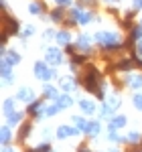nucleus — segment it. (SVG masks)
Returning <instances> with one entry per match:
<instances>
[{"label":"nucleus","mask_w":142,"mask_h":152,"mask_svg":"<svg viewBox=\"0 0 142 152\" xmlns=\"http://www.w3.org/2000/svg\"><path fill=\"white\" fill-rule=\"evenodd\" d=\"M77 4L83 6V8H87V10H91V8H97L100 0H77Z\"/></svg>","instance_id":"nucleus-37"},{"label":"nucleus","mask_w":142,"mask_h":152,"mask_svg":"<svg viewBox=\"0 0 142 152\" xmlns=\"http://www.w3.org/2000/svg\"><path fill=\"white\" fill-rule=\"evenodd\" d=\"M59 89L55 87V85H51V83H43V97L49 99V102H55L57 97H59Z\"/></svg>","instance_id":"nucleus-23"},{"label":"nucleus","mask_w":142,"mask_h":152,"mask_svg":"<svg viewBox=\"0 0 142 152\" xmlns=\"http://www.w3.org/2000/svg\"><path fill=\"white\" fill-rule=\"evenodd\" d=\"M14 79H16V75H14V71H12V69L2 73V85H4V87L12 85V83H14Z\"/></svg>","instance_id":"nucleus-34"},{"label":"nucleus","mask_w":142,"mask_h":152,"mask_svg":"<svg viewBox=\"0 0 142 152\" xmlns=\"http://www.w3.org/2000/svg\"><path fill=\"white\" fill-rule=\"evenodd\" d=\"M75 39H73V35H71V28H61V31H57V35H55V43L57 45H61V47L65 49L67 45H71Z\"/></svg>","instance_id":"nucleus-16"},{"label":"nucleus","mask_w":142,"mask_h":152,"mask_svg":"<svg viewBox=\"0 0 142 152\" xmlns=\"http://www.w3.org/2000/svg\"><path fill=\"white\" fill-rule=\"evenodd\" d=\"M108 152H120V150H118V148H110Z\"/></svg>","instance_id":"nucleus-51"},{"label":"nucleus","mask_w":142,"mask_h":152,"mask_svg":"<svg viewBox=\"0 0 142 152\" xmlns=\"http://www.w3.org/2000/svg\"><path fill=\"white\" fill-rule=\"evenodd\" d=\"M136 53L142 57V41H138V43H136Z\"/></svg>","instance_id":"nucleus-48"},{"label":"nucleus","mask_w":142,"mask_h":152,"mask_svg":"<svg viewBox=\"0 0 142 152\" xmlns=\"http://www.w3.org/2000/svg\"><path fill=\"white\" fill-rule=\"evenodd\" d=\"M83 134H85L87 138H97V136L102 134V124H100V120H89L87 126H85V130H83Z\"/></svg>","instance_id":"nucleus-18"},{"label":"nucleus","mask_w":142,"mask_h":152,"mask_svg":"<svg viewBox=\"0 0 142 152\" xmlns=\"http://www.w3.org/2000/svg\"><path fill=\"white\" fill-rule=\"evenodd\" d=\"M63 59H65V49L63 47H55V45L45 47V61H47L51 67L57 69L61 63H63Z\"/></svg>","instance_id":"nucleus-7"},{"label":"nucleus","mask_w":142,"mask_h":152,"mask_svg":"<svg viewBox=\"0 0 142 152\" xmlns=\"http://www.w3.org/2000/svg\"><path fill=\"white\" fill-rule=\"evenodd\" d=\"M75 152H94V150H91V148H89L85 142H81V144L77 146V150H75Z\"/></svg>","instance_id":"nucleus-45"},{"label":"nucleus","mask_w":142,"mask_h":152,"mask_svg":"<svg viewBox=\"0 0 142 152\" xmlns=\"http://www.w3.org/2000/svg\"><path fill=\"white\" fill-rule=\"evenodd\" d=\"M2 152H18L14 146H10V144H6V146H2Z\"/></svg>","instance_id":"nucleus-47"},{"label":"nucleus","mask_w":142,"mask_h":152,"mask_svg":"<svg viewBox=\"0 0 142 152\" xmlns=\"http://www.w3.org/2000/svg\"><path fill=\"white\" fill-rule=\"evenodd\" d=\"M14 97H16L18 102H23V104H31V102H35V99H37V94H35V89H33V87L23 85V87H18V89H16Z\"/></svg>","instance_id":"nucleus-12"},{"label":"nucleus","mask_w":142,"mask_h":152,"mask_svg":"<svg viewBox=\"0 0 142 152\" xmlns=\"http://www.w3.org/2000/svg\"><path fill=\"white\" fill-rule=\"evenodd\" d=\"M0 142H2V146H6V144L12 142V126H8L6 122H4V126L0 128Z\"/></svg>","instance_id":"nucleus-27"},{"label":"nucleus","mask_w":142,"mask_h":152,"mask_svg":"<svg viewBox=\"0 0 142 152\" xmlns=\"http://www.w3.org/2000/svg\"><path fill=\"white\" fill-rule=\"evenodd\" d=\"M31 134H33V122L31 120H24L23 124L18 126V132L14 136V142L16 144H26V140L31 138Z\"/></svg>","instance_id":"nucleus-9"},{"label":"nucleus","mask_w":142,"mask_h":152,"mask_svg":"<svg viewBox=\"0 0 142 152\" xmlns=\"http://www.w3.org/2000/svg\"><path fill=\"white\" fill-rule=\"evenodd\" d=\"M138 23H140V24H142V18H140V20H138Z\"/></svg>","instance_id":"nucleus-54"},{"label":"nucleus","mask_w":142,"mask_h":152,"mask_svg":"<svg viewBox=\"0 0 142 152\" xmlns=\"http://www.w3.org/2000/svg\"><path fill=\"white\" fill-rule=\"evenodd\" d=\"M16 97H4V102H2V114L4 116H8V114H12L14 110H16Z\"/></svg>","instance_id":"nucleus-29"},{"label":"nucleus","mask_w":142,"mask_h":152,"mask_svg":"<svg viewBox=\"0 0 142 152\" xmlns=\"http://www.w3.org/2000/svg\"><path fill=\"white\" fill-rule=\"evenodd\" d=\"M87 63H89V55L75 53V55H71V59H69V71H71V73H75L77 67H83V65H87Z\"/></svg>","instance_id":"nucleus-17"},{"label":"nucleus","mask_w":142,"mask_h":152,"mask_svg":"<svg viewBox=\"0 0 142 152\" xmlns=\"http://www.w3.org/2000/svg\"><path fill=\"white\" fill-rule=\"evenodd\" d=\"M106 138H108V142H112V144H124V136H120L118 128H114V126H110V124H108Z\"/></svg>","instance_id":"nucleus-24"},{"label":"nucleus","mask_w":142,"mask_h":152,"mask_svg":"<svg viewBox=\"0 0 142 152\" xmlns=\"http://www.w3.org/2000/svg\"><path fill=\"white\" fill-rule=\"evenodd\" d=\"M2 57H6L8 61H10V65L14 67V65H18L20 61H23V57H20V53L16 51V49H6V53H2Z\"/></svg>","instance_id":"nucleus-28"},{"label":"nucleus","mask_w":142,"mask_h":152,"mask_svg":"<svg viewBox=\"0 0 142 152\" xmlns=\"http://www.w3.org/2000/svg\"><path fill=\"white\" fill-rule=\"evenodd\" d=\"M29 12L33 16H43V14H47V6H45L43 0H35V2L29 4Z\"/></svg>","instance_id":"nucleus-22"},{"label":"nucleus","mask_w":142,"mask_h":152,"mask_svg":"<svg viewBox=\"0 0 142 152\" xmlns=\"http://www.w3.org/2000/svg\"><path fill=\"white\" fill-rule=\"evenodd\" d=\"M55 104H57V105L61 107V112H63V110H69L71 105H73V97H71V95L67 94V91H63V94H61L59 97L55 99Z\"/></svg>","instance_id":"nucleus-26"},{"label":"nucleus","mask_w":142,"mask_h":152,"mask_svg":"<svg viewBox=\"0 0 142 152\" xmlns=\"http://www.w3.org/2000/svg\"><path fill=\"white\" fill-rule=\"evenodd\" d=\"M124 144L126 146H140L142 144V132L140 130H130L124 136Z\"/></svg>","instance_id":"nucleus-21"},{"label":"nucleus","mask_w":142,"mask_h":152,"mask_svg":"<svg viewBox=\"0 0 142 152\" xmlns=\"http://www.w3.org/2000/svg\"><path fill=\"white\" fill-rule=\"evenodd\" d=\"M130 152H142V150H130Z\"/></svg>","instance_id":"nucleus-53"},{"label":"nucleus","mask_w":142,"mask_h":152,"mask_svg":"<svg viewBox=\"0 0 142 152\" xmlns=\"http://www.w3.org/2000/svg\"><path fill=\"white\" fill-rule=\"evenodd\" d=\"M33 73H35L37 79L43 81V83H49V81H53V79L57 77V69L51 67L45 59H43V61H37L35 65H33Z\"/></svg>","instance_id":"nucleus-4"},{"label":"nucleus","mask_w":142,"mask_h":152,"mask_svg":"<svg viewBox=\"0 0 142 152\" xmlns=\"http://www.w3.org/2000/svg\"><path fill=\"white\" fill-rule=\"evenodd\" d=\"M33 152H53V146H51V142H41V144H37L33 146Z\"/></svg>","instance_id":"nucleus-35"},{"label":"nucleus","mask_w":142,"mask_h":152,"mask_svg":"<svg viewBox=\"0 0 142 152\" xmlns=\"http://www.w3.org/2000/svg\"><path fill=\"white\" fill-rule=\"evenodd\" d=\"M132 8L134 10H142V0H132Z\"/></svg>","instance_id":"nucleus-46"},{"label":"nucleus","mask_w":142,"mask_h":152,"mask_svg":"<svg viewBox=\"0 0 142 152\" xmlns=\"http://www.w3.org/2000/svg\"><path fill=\"white\" fill-rule=\"evenodd\" d=\"M120 105H122V97H120L116 91H114V94H110L106 99L102 102V105H100V118L110 122L112 118L116 116V112L120 110Z\"/></svg>","instance_id":"nucleus-3"},{"label":"nucleus","mask_w":142,"mask_h":152,"mask_svg":"<svg viewBox=\"0 0 142 152\" xmlns=\"http://www.w3.org/2000/svg\"><path fill=\"white\" fill-rule=\"evenodd\" d=\"M65 53H67V55H75V53H79V51H77V47H75V43H71V45H67V47H65Z\"/></svg>","instance_id":"nucleus-41"},{"label":"nucleus","mask_w":142,"mask_h":152,"mask_svg":"<svg viewBox=\"0 0 142 152\" xmlns=\"http://www.w3.org/2000/svg\"><path fill=\"white\" fill-rule=\"evenodd\" d=\"M75 43V47H77V51L79 53H83V55H94L95 53V49H94V43H95V39L94 35H89V33H79L77 35V39L73 41Z\"/></svg>","instance_id":"nucleus-5"},{"label":"nucleus","mask_w":142,"mask_h":152,"mask_svg":"<svg viewBox=\"0 0 142 152\" xmlns=\"http://www.w3.org/2000/svg\"><path fill=\"white\" fill-rule=\"evenodd\" d=\"M132 69H134L132 57H122V59H118L116 63H112V65L108 67V71H118V73H130Z\"/></svg>","instance_id":"nucleus-11"},{"label":"nucleus","mask_w":142,"mask_h":152,"mask_svg":"<svg viewBox=\"0 0 142 152\" xmlns=\"http://www.w3.org/2000/svg\"><path fill=\"white\" fill-rule=\"evenodd\" d=\"M23 152H33V148H24V150Z\"/></svg>","instance_id":"nucleus-52"},{"label":"nucleus","mask_w":142,"mask_h":152,"mask_svg":"<svg viewBox=\"0 0 142 152\" xmlns=\"http://www.w3.org/2000/svg\"><path fill=\"white\" fill-rule=\"evenodd\" d=\"M77 81H79V85H83V89H85L87 94L95 95L100 91L102 83H104V77H102V71L97 69L94 63H87L85 69H83V73L77 75Z\"/></svg>","instance_id":"nucleus-2"},{"label":"nucleus","mask_w":142,"mask_h":152,"mask_svg":"<svg viewBox=\"0 0 142 152\" xmlns=\"http://www.w3.org/2000/svg\"><path fill=\"white\" fill-rule=\"evenodd\" d=\"M2 23H4V31L2 33H6V35H10V37H18L20 35V23L14 18V16H10L8 12H4V16H2Z\"/></svg>","instance_id":"nucleus-8"},{"label":"nucleus","mask_w":142,"mask_h":152,"mask_svg":"<svg viewBox=\"0 0 142 152\" xmlns=\"http://www.w3.org/2000/svg\"><path fill=\"white\" fill-rule=\"evenodd\" d=\"M104 2H106V4H108V6H114V4H118V2H120V0H104Z\"/></svg>","instance_id":"nucleus-49"},{"label":"nucleus","mask_w":142,"mask_h":152,"mask_svg":"<svg viewBox=\"0 0 142 152\" xmlns=\"http://www.w3.org/2000/svg\"><path fill=\"white\" fill-rule=\"evenodd\" d=\"M41 138L43 140H51V128H43V132H41Z\"/></svg>","instance_id":"nucleus-44"},{"label":"nucleus","mask_w":142,"mask_h":152,"mask_svg":"<svg viewBox=\"0 0 142 152\" xmlns=\"http://www.w3.org/2000/svg\"><path fill=\"white\" fill-rule=\"evenodd\" d=\"M132 104H134V107H136L138 112H142V89L134 94V97H132Z\"/></svg>","instance_id":"nucleus-38"},{"label":"nucleus","mask_w":142,"mask_h":152,"mask_svg":"<svg viewBox=\"0 0 142 152\" xmlns=\"http://www.w3.org/2000/svg\"><path fill=\"white\" fill-rule=\"evenodd\" d=\"M45 107H47V104H45V97H37L35 102H31V104H26V116L31 118V120H37V122H41L43 118L47 116L45 114Z\"/></svg>","instance_id":"nucleus-6"},{"label":"nucleus","mask_w":142,"mask_h":152,"mask_svg":"<svg viewBox=\"0 0 142 152\" xmlns=\"http://www.w3.org/2000/svg\"><path fill=\"white\" fill-rule=\"evenodd\" d=\"M95 20V12L91 10H85L81 14V18H79V26H85V24H89V23H94Z\"/></svg>","instance_id":"nucleus-33"},{"label":"nucleus","mask_w":142,"mask_h":152,"mask_svg":"<svg viewBox=\"0 0 142 152\" xmlns=\"http://www.w3.org/2000/svg\"><path fill=\"white\" fill-rule=\"evenodd\" d=\"M49 20L51 23H55V24H63V20L67 18V12H65V8L63 6H55L53 10H49Z\"/></svg>","instance_id":"nucleus-19"},{"label":"nucleus","mask_w":142,"mask_h":152,"mask_svg":"<svg viewBox=\"0 0 142 152\" xmlns=\"http://www.w3.org/2000/svg\"><path fill=\"white\" fill-rule=\"evenodd\" d=\"M108 124H110V126H114V128H118V130H122V128H126L128 118H126V114H116V116L112 118Z\"/></svg>","instance_id":"nucleus-30"},{"label":"nucleus","mask_w":142,"mask_h":152,"mask_svg":"<svg viewBox=\"0 0 142 152\" xmlns=\"http://www.w3.org/2000/svg\"><path fill=\"white\" fill-rule=\"evenodd\" d=\"M35 24H26V26H23V31H20V35H18V39H20V41H26V39H31V37L35 35Z\"/></svg>","instance_id":"nucleus-32"},{"label":"nucleus","mask_w":142,"mask_h":152,"mask_svg":"<svg viewBox=\"0 0 142 152\" xmlns=\"http://www.w3.org/2000/svg\"><path fill=\"white\" fill-rule=\"evenodd\" d=\"M95 39V45L100 47L102 55L104 57H112L116 53H122L126 45H124V39L118 31H97L94 35Z\"/></svg>","instance_id":"nucleus-1"},{"label":"nucleus","mask_w":142,"mask_h":152,"mask_svg":"<svg viewBox=\"0 0 142 152\" xmlns=\"http://www.w3.org/2000/svg\"><path fill=\"white\" fill-rule=\"evenodd\" d=\"M55 4H57V6H63V8H71L73 0H55Z\"/></svg>","instance_id":"nucleus-42"},{"label":"nucleus","mask_w":142,"mask_h":152,"mask_svg":"<svg viewBox=\"0 0 142 152\" xmlns=\"http://www.w3.org/2000/svg\"><path fill=\"white\" fill-rule=\"evenodd\" d=\"M77 107L81 110V114H85V116H94V114L100 112V107H97V104H95V99H89V97L79 99V102H77Z\"/></svg>","instance_id":"nucleus-14"},{"label":"nucleus","mask_w":142,"mask_h":152,"mask_svg":"<svg viewBox=\"0 0 142 152\" xmlns=\"http://www.w3.org/2000/svg\"><path fill=\"white\" fill-rule=\"evenodd\" d=\"M124 85H128L134 91H140L142 89V71L140 73H126L124 75Z\"/></svg>","instance_id":"nucleus-15"},{"label":"nucleus","mask_w":142,"mask_h":152,"mask_svg":"<svg viewBox=\"0 0 142 152\" xmlns=\"http://www.w3.org/2000/svg\"><path fill=\"white\" fill-rule=\"evenodd\" d=\"M126 39H128L130 43H138V41H142V24H140V23H136V24H134L130 31H128Z\"/></svg>","instance_id":"nucleus-25"},{"label":"nucleus","mask_w":142,"mask_h":152,"mask_svg":"<svg viewBox=\"0 0 142 152\" xmlns=\"http://www.w3.org/2000/svg\"><path fill=\"white\" fill-rule=\"evenodd\" d=\"M55 35H57V31L55 28H45V33H43V41H55Z\"/></svg>","instance_id":"nucleus-39"},{"label":"nucleus","mask_w":142,"mask_h":152,"mask_svg":"<svg viewBox=\"0 0 142 152\" xmlns=\"http://www.w3.org/2000/svg\"><path fill=\"white\" fill-rule=\"evenodd\" d=\"M2 10L8 12V2H6V0H2Z\"/></svg>","instance_id":"nucleus-50"},{"label":"nucleus","mask_w":142,"mask_h":152,"mask_svg":"<svg viewBox=\"0 0 142 152\" xmlns=\"http://www.w3.org/2000/svg\"><path fill=\"white\" fill-rule=\"evenodd\" d=\"M57 83H59L61 91H67V94H73V91H77V87H79V81H77V77H73V75H61L59 79H57Z\"/></svg>","instance_id":"nucleus-10"},{"label":"nucleus","mask_w":142,"mask_h":152,"mask_svg":"<svg viewBox=\"0 0 142 152\" xmlns=\"http://www.w3.org/2000/svg\"><path fill=\"white\" fill-rule=\"evenodd\" d=\"M24 118H26V112H18V110H14L12 114H8V116H4V120H6V124L8 126H20L24 122Z\"/></svg>","instance_id":"nucleus-20"},{"label":"nucleus","mask_w":142,"mask_h":152,"mask_svg":"<svg viewBox=\"0 0 142 152\" xmlns=\"http://www.w3.org/2000/svg\"><path fill=\"white\" fill-rule=\"evenodd\" d=\"M136 12H138V10H134V8H130V10H126V12H124L122 16H124L126 20H134V14H136Z\"/></svg>","instance_id":"nucleus-43"},{"label":"nucleus","mask_w":142,"mask_h":152,"mask_svg":"<svg viewBox=\"0 0 142 152\" xmlns=\"http://www.w3.org/2000/svg\"><path fill=\"white\" fill-rule=\"evenodd\" d=\"M59 112H61V107H59L57 104H55V102H53V104H49L47 107H45V114H47V118H53V116H57Z\"/></svg>","instance_id":"nucleus-36"},{"label":"nucleus","mask_w":142,"mask_h":152,"mask_svg":"<svg viewBox=\"0 0 142 152\" xmlns=\"http://www.w3.org/2000/svg\"><path fill=\"white\" fill-rule=\"evenodd\" d=\"M81 134V130L77 128V126H67V124H61L57 132H55V136L59 138V140H67V138H73V136H79Z\"/></svg>","instance_id":"nucleus-13"},{"label":"nucleus","mask_w":142,"mask_h":152,"mask_svg":"<svg viewBox=\"0 0 142 152\" xmlns=\"http://www.w3.org/2000/svg\"><path fill=\"white\" fill-rule=\"evenodd\" d=\"M77 24H79V23H77L73 16H69V14H67V18L63 20V26H65V28H73V26H77Z\"/></svg>","instance_id":"nucleus-40"},{"label":"nucleus","mask_w":142,"mask_h":152,"mask_svg":"<svg viewBox=\"0 0 142 152\" xmlns=\"http://www.w3.org/2000/svg\"><path fill=\"white\" fill-rule=\"evenodd\" d=\"M87 122H89V120H85V114H73V116H71V124H73V126H77L81 132L85 130Z\"/></svg>","instance_id":"nucleus-31"}]
</instances>
